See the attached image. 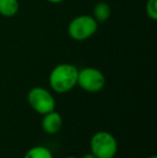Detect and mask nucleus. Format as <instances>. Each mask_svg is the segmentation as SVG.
Listing matches in <instances>:
<instances>
[{
  "label": "nucleus",
  "instance_id": "obj_10",
  "mask_svg": "<svg viewBox=\"0 0 157 158\" xmlns=\"http://www.w3.org/2000/svg\"><path fill=\"white\" fill-rule=\"evenodd\" d=\"M145 13L152 21L157 19V0H147L145 4Z\"/></svg>",
  "mask_w": 157,
  "mask_h": 158
},
{
  "label": "nucleus",
  "instance_id": "obj_1",
  "mask_svg": "<svg viewBox=\"0 0 157 158\" xmlns=\"http://www.w3.org/2000/svg\"><path fill=\"white\" fill-rule=\"evenodd\" d=\"M79 69L74 64L63 63L55 66L48 75V84L53 92L66 94L72 90L78 83Z\"/></svg>",
  "mask_w": 157,
  "mask_h": 158
},
{
  "label": "nucleus",
  "instance_id": "obj_2",
  "mask_svg": "<svg viewBox=\"0 0 157 158\" xmlns=\"http://www.w3.org/2000/svg\"><path fill=\"white\" fill-rule=\"evenodd\" d=\"M90 152L97 158H114L118 154V144L115 137L108 131H97L90 138Z\"/></svg>",
  "mask_w": 157,
  "mask_h": 158
},
{
  "label": "nucleus",
  "instance_id": "obj_9",
  "mask_svg": "<svg viewBox=\"0 0 157 158\" xmlns=\"http://www.w3.org/2000/svg\"><path fill=\"white\" fill-rule=\"evenodd\" d=\"M24 158H54L53 153L43 145H37L29 148Z\"/></svg>",
  "mask_w": 157,
  "mask_h": 158
},
{
  "label": "nucleus",
  "instance_id": "obj_11",
  "mask_svg": "<svg viewBox=\"0 0 157 158\" xmlns=\"http://www.w3.org/2000/svg\"><path fill=\"white\" fill-rule=\"evenodd\" d=\"M82 158H97V157L95 156L92 152H89V153H86V154H84L83 156H82Z\"/></svg>",
  "mask_w": 157,
  "mask_h": 158
},
{
  "label": "nucleus",
  "instance_id": "obj_12",
  "mask_svg": "<svg viewBox=\"0 0 157 158\" xmlns=\"http://www.w3.org/2000/svg\"><path fill=\"white\" fill-rule=\"evenodd\" d=\"M46 1H48V2H50V3L57 4V3H61V2H63L64 0H46Z\"/></svg>",
  "mask_w": 157,
  "mask_h": 158
},
{
  "label": "nucleus",
  "instance_id": "obj_4",
  "mask_svg": "<svg viewBox=\"0 0 157 158\" xmlns=\"http://www.w3.org/2000/svg\"><path fill=\"white\" fill-rule=\"evenodd\" d=\"M27 101L35 112L44 115L55 110L56 101L50 90L41 86L32 87L27 94Z\"/></svg>",
  "mask_w": 157,
  "mask_h": 158
},
{
  "label": "nucleus",
  "instance_id": "obj_3",
  "mask_svg": "<svg viewBox=\"0 0 157 158\" xmlns=\"http://www.w3.org/2000/svg\"><path fill=\"white\" fill-rule=\"evenodd\" d=\"M98 30V23L92 15L83 14L71 19L67 28L68 35L74 41H85Z\"/></svg>",
  "mask_w": 157,
  "mask_h": 158
},
{
  "label": "nucleus",
  "instance_id": "obj_6",
  "mask_svg": "<svg viewBox=\"0 0 157 158\" xmlns=\"http://www.w3.org/2000/svg\"><path fill=\"white\" fill-rule=\"evenodd\" d=\"M63 116L60 115V113L56 112L55 110L44 114L41 121L42 129L48 135H55L59 132L60 129L63 128Z\"/></svg>",
  "mask_w": 157,
  "mask_h": 158
},
{
  "label": "nucleus",
  "instance_id": "obj_13",
  "mask_svg": "<svg viewBox=\"0 0 157 158\" xmlns=\"http://www.w3.org/2000/svg\"><path fill=\"white\" fill-rule=\"evenodd\" d=\"M65 158H78V157H76V156H68V157H65Z\"/></svg>",
  "mask_w": 157,
  "mask_h": 158
},
{
  "label": "nucleus",
  "instance_id": "obj_5",
  "mask_svg": "<svg viewBox=\"0 0 157 158\" xmlns=\"http://www.w3.org/2000/svg\"><path fill=\"white\" fill-rule=\"evenodd\" d=\"M76 85L87 93H99L105 86V77L95 67H85L79 70Z\"/></svg>",
  "mask_w": 157,
  "mask_h": 158
},
{
  "label": "nucleus",
  "instance_id": "obj_8",
  "mask_svg": "<svg viewBox=\"0 0 157 158\" xmlns=\"http://www.w3.org/2000/svg\"><path fill=\"white\" fill-rule=\"evenodd\" d=\"M19 11V0H0V15L4 17H13Z\"/></svg>",
  "mask_w": 157,
  "mask_h": 158
},
{
  "label": "nucleus",
  "instance_id": "obj_7",
  "mask_svg": "<svg viewBox=\"0 0 157 158\" xmlns=\"http://www.w3.org/2000/svg\"><path fill=\"white\" fill-rule=\"evenodd\" d=\"M92 16L96 19L97 23H105L111 16V6L107 2H98L94 6Z\"/></svg>",
  "mask_w": 157,
  "mask_h": 158
},
{
  "label": "nucleus",
  "instance_id": "obj_14",
  "mask_svg": "<svg viewBox=\"0 0 157 158\" xmlns=\"http://www.w3.org/2000/svg\"><path fill=\"white\" fill-rule=\"evenodd\" d=\"M147 158H157V156H155V155H153V156H150V157H147Z\"/></svg>",
  "mask_w": 157,
  "mask_h": 158
}]
</instances>
